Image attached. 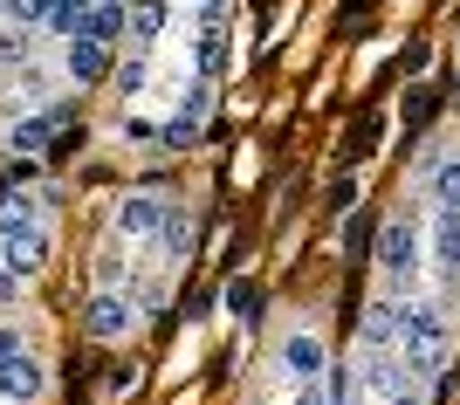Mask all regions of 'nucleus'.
Instances as JSON below:
<instances>
[{
  "mask_svg": "<svg viewBox=\"0 0 460 405\" xmlns=\"http://www.w3.org/2000/svg\"><path fill=\"white\" fill-rule=\"evenodd\" d=\"M145 83H152V62H145V56H137V48H131V62L117 69V90H124V97H137Z\"/></svg>",
  "mask_w": 460,
  "mask_h": 405,
  "instance_id": "nucleus-24",
  "label": "nucleus"
},
{
  "mask_svg": "<svg viewBox=\"0 0 460 405\" xmlns=\"http://www.w3.org/2000/svg\"><path fill=\"white\" fill-rule=\"evenodd\" d=\"M378 405H426V392H420V385H399L392 399H378Z\"/></svg>",
  "mask_w": 460,
  "mask_h": 405,
  "instance_id": "nucleus-28",
  "label": "nucleus"
},
{
  "mask_svg": "<svg viewBox=\"0 0 460 405\" xmlns=\"http://www.w3.org/2000/svg\"><path fill=\"white\" fill-rule=\"evenodd\" d=\"M131 28V14L117 7V0H96V14H90V41H103V48H117V35Z\"/></svg>",
  "mask_w": 460,
  "mask_h": 405,
  "instance_id": "nucleus-20",
  "label": "nucleus"
},
{
  "mask_svg": "<svg viewBox=\"0 0 460 405\" xmlns=\"http://www.w3.org/2000/svg\"><path fill=\"white\" fill-rule=\"evenodd\" d=\"M49 392V371H41L35 350H14L7 365H0V405H35Z\"/></svg>",
  "mask_w": 460,
  "mask_h": 405,
  "instance_id": "nucleus-7",
  "label": "nucleus"
},
{
  "mask_svg": "<svg viewBox=\"0 0 460 405\" xmlns=\"http://www.w3.org/2000/svg\"><path fill=\"white\" fill-rule=\"evenodd\" d=\"M365 378H358V385L371 392V399H392V392L399 385H412V378H405V365H399V350H365Z\"/></svg>",
  "mask_w": 460,
  "mask_h": 405,
  "instance_id": "nucleus-11",
  "label": "nucleus"
},
{
  "mask_svg": "<svg viewBox=\"0 0 460 405\" xmlns=\"http://www.w3.org/2000/svg\"><path fill=\"white\" fill-rule=\"evenodd\" d=\"M447 350H454V330H447V309L433 295H405L399 303V365L412 385H440Z\"/></svg>",
  "mask_w": 460,
  "mask_h": 405,
  "instance_id": "nucleus-1",
  "label": "nucleus"
},
{
  "mask_svg": "<svg viewBox=\"0 0 460 405\" xmlns=\"http://www.w3.org/2000/svg\"><path fill=\"white\" fill-rule=\"evenodd\" d=\"M90 14H96V0H56V7H49V35L56 41L90 35Z\"/></svg>",
  "mask_w": 460,
  "mask_h": 405,
  "instance_id": "nucleus-17",
  "label": "nucleus"
},
{
  "mask_svg": "<svg viewBox=\"0 0 460 405\" xmlns=\"http://www.w3.org/2000/svg\"><path fill=\"white\" fill-rule=\"evenodd\" d=\"M41 227V199L35 193H0V241H21V233H35Z\"/></svg>",
  "mask_w": 460,
  "mask_h": 405,
  "instance_id": "nucleus-13",
  "label": "nucleus"
},
{
  "mask_svg": "<svg viewBox=\"0 0 460 405\" xmlns=\"http://www.w3.org/2000/svg\"><path fill=\"white\" fill-rule=\"evenodd\" d=\"M137 323H145V303H137L131 289H96L90 303H83V330H90L96 344H131Z\"/></svg>",
  "mask_w": 460,
  "mask_h": 405,
  "instance_id": "nucleus-3",
  "label": "nucleus"
},
{
  "mask_svg": "<svg viewBox=\"0 0 460 405\" xmlns=\"http://www.w3.org/2000/svg\"><path fill=\"white\" fill-rule=\"evenodd\" d=\"M49 7H56V0H0V14L14 21V28H35V21H49Z\"/></svg>",
  "mask_w": 460,
  "mask_h": 405,
  "instance_id": "nucleus-23",
  "label": "nucleus"
},
{
  "mask_svg": "<svg viewBox=\"0 0 460 405\" xmlns=\"http://www.w3.org/2000/svg\"><path fill=\"white\" fill-rule=\"evenodd\" d=\"M358 344H365V350H399V303H392V295H378V303L365 309Z\"/></svg>",
  "mask_w": 460,
  "mask_h": 405,
  "instance_id": "nucleus-12",
  "label": "nucleus"
},
{
  "mask_svg": "<svg viewBox=\"0 0 460 405\" xmlns=\"http://www.w3.org/2000/svg\"><path fill=\"white\" fill-rule=\"evenodd\" d=\"M14 350H28V344H21V330H14V323H0V365H7Z\"/></svg>",
  "mask_w": 460,
  "mask_h": 405,
  "instance_id": "nucleus-27",
  "label": "nucleus"
},
{
  "mask_svg": "<svg viewBox=\"0 0 460 405\" xmlns=\"http://www.w3.org/2000/svg\"><path fill=\"white\" fill-rule=\"evenodd\" d=\"M288 405H344V399H337V378L323 371V378H309V385H288Z\"/></svg>",
  "mask_w": 460,
  "mask_h": 405,
  "instance_id": "nucleus-22",
  "label": "nucleus"
},
{
  "mask_svg": "<svg viewBox=\"0 0 460 405\" xmlns=\"http://www.w3.org/2000/svg\"><path fill=\"white\" fill-rule=\"evenodd\" d=\"M56 97V76H49V69H28V76H14L7 83V117H41V103Z\"/></svg>",
  "mask_w": 460,
  "mask_h": 405,
  "instance_id": "nucleus-14",
  "label": "nucleus"
},
{
  "mask_svg": "<svg viewBox=\"0 0 460 405\" xmlns=\"http://www.w3.org/2000/svg\"><path fill=\"white\" fill-rule=\"evenodd\" d=\"M344 405H358V399H344Z\"/></svg>",
  "mask_w": 460,
  "mask_h": 405,
  "instance_id": "nucleus-31",
  "label": "nucleus"
},
{
  "mask_svg": "<svg viewBox=\"0 0 460 405\" xmlns=\"http://www.w3.org/2000/svg\"><path fill=\"white\" fill-rule=\"evenodd\" d=\"M49 261V227H35V233H21V241H0V269H14L21 282Z\"/></svg>",
  "mask_w": 460,
  "mask_h": 405,
  "instance_id": "nucleus-15",
  "label": "nucleus"
},
{
  "mask_svg": "<svg viewBox=\"0 0 460 405\" xmlns=\"http://www.w3.org/2000/svg\"><path fill=\"white\" fill-rule=\"evenodd\" d=\"M165 21H172V0H131V28H124V35H131L137 56H145V48L165 35Z\"/></svg>",
  "mask_w": 460,
  "mask_h": 405,
  "instance_id": "nucleus-16",
  "label": "nucleus"
},
{
  "mask_svg": "<svg viewBox=\"0 0 460 405\" xmlns=\"http://www.w3.org/2000/svg\"><path fill=\"white\" fill-rule=\"evenodd\" d=\"M117 7H124V0H117Z\"/></svg>",
  "mask_w": 460,
  "mask_h": 405,
  "instance_id": "nucleus-32",
  "label": "nucleus"
},
{
  "mask_svg": "<svg viewBox=\"0 0 460 405\" xmlns=\"http://www.w3.org/2000/svg\"><path fill=\"white\" fill-rule=\"evenodd\" d=\"M426 193H433V207H460V152L426 172Z\"/></svg>",
  "mask_w": 460,
  "mask_h": 405,
  "instance_id": "nucleus-19",
  "label": "nucleus"
},
{
  "mask_svg": "<svg viewBox=\"0 0 460 405\" xmlns=\"http://www.w3.org/2000/svg\"><path fill=\"white\" fill-rule=\"evenodd\" d=\"M199 7H220V0H199Z\"/></svg>",
  "mask_w": 460,
  "mask_h": 405,
  "instance_id": "nucleus-30",
  "label": "nucleus"
},
{
  "mask_svg": "<svg viewBox=\"0 0 460 405\" xmlns=\"http://www.w3.org/2000/svg\"><path fill=\"white\" fill-rule=\"evenodd\" d=\"M220 309H227V316H248V309H254V289H248V282H227V295H220Z\"/></svg>",
  "mask_w": 460,
  "mask_h": 405,
  "instance_id": "nucleus-25",
  "label": "nucleus"
},
{
  "mask_svg": "<svg viewBox=\"0 0 460 405\" xmlns=\"http://www.w3.org/2000/svg\"><path fill=\"white\" fill-rule=\"evenodd\" d=\"M371 261H378V282L392 295H420V282H426V220H420V207H399L385 220Z\"/></svg>",
  "mask_w": 460,
  "mask_h": 405,
  "instance_id": "nucleus-2",
  "label": "nucleus"
},
{
  "mask_svg": "<svg viewBox=\"0 0 460 405\" xmlns=\"http://www.w3.org/2000/svg\"><path fill=\"white\" fill-rule=\"evenodd\" d=\"M14 295H21V275H14V269H0V309L14 303Z\"/></svg>",
  "mask_w": 460,
  "mask_h": 405,
  "instance_id": "nucleus-29",
  "label": "nucleus"
},
{
  "mask_svg": "<svg viewBox=\"0 0 460 405\" xmlns=\"http://www.w3.org/2000/svg\"><path fill=\"white\" fill-rule=\"evenodd\" d=\"M207 110H213V83L199 76V83L179 90V110H172V124L158 131V145H165V152H186L192 137H199V124H207Z\"/></svg>",
  "mask_w": 460,
  "mask_h": 405,
  "instance_id": "nucleus-5",
  "label": "nucleus"
},
{
  "mask_svg": "<svg viewBox=\"0 0 460 405\" xmlns=\"http://www.w3.org/2000/svg\"><path fill=\"white\" fill-rule=\"evenodd\" d=\"M344 207H358V179H337V186H330V213H344Z\"/></svg>",
  "mask_w": 460,
  "mask_h": 405,
  "instance_id": "nucleus-26",
  "label": "nucleus"
},
{
  "mask_svg": "<svg viewBox=\"0 0 460 405\" xmlns=\"http://www.w3.org/2000/svg\"><path fill=\"white\" fill-rule=\"evenodd\" d=\"M426 261L460 282V207H433V227H426Z\"/></svg>",
  "mask_w": 460,
  "mask_h": 405,
  "instance_id": "nucleus-8",
  "label": "nucleus"
},
{
  "mask_svg": "<svg viewBox=\"0 0 460 405\" xmlns=\"http://www.w3.org/2000/svg\"><path fill=\"white\" fill-rule=\"evenodd\" d=\"M49 131H56L49 117H14V124H7V152H14V158H35V152H49Z\"/></svg>",
  "mask_w": 460,
  "mask_h": 405,
  "instance_id": "nucleus-18",
  "label": "nucleus"
},
{
  "mask_svg": "<svg viewBox=\"0 0 460 405\" xmlns=\"http://www.w3.org/2000/svg\"><path fill=\"white\" fill-rule=\"evenodd\" d=\"M124 269H131V261H124V241H103V254H96V289H117V282H124Z\"/></svg>",
  "mask_w": 460,
  "mask_h": 405,
  "instance_id": "nucleus-21",
  "label": "nucleus"
},
{
  "mask_svg": "<svg viewBox=\"0 0 460 405\" xmlns=\"http://www.w3.org/2000/svg\"><path fill=\"white\" fill-rule=\"evenodd\" d=\"M275 365H282L288 385H309V378H323L330 371V344H323V330L316 323H296L282 337V350H275Z\"/></svg>",
  "mask_w": 460,
  "mask_h": 405,
  "instance_id": "nucleus-4",
  "label": "nucleus"
},
{
  "mask_svg": "<svg viewBox=\"0 0 460 405\" xmlns=\"http://www.w3.org/2000/svg\"><path fill=\"white\" fill-rule=\"evenodd\" d=\"M192 241H199V220H192V207H165V227H158V254H165V269H186Z\"/></svg>",
  "mask_w": 460,
  "mask_h": 405,
  "instance_id": "nucleus-10",
  "label": "nucleus"
},
{
  "mask_svg": "<svg viewBox=\"0 0 460 405\" xmlns=\"http://www.w3.org/2000/svg\"><path fill=\"white\" fill-rule=\"evenodd\" d=\"M62 76L76 83V90H96V83L111 76V48H103V41H90V35L62 41Z\"/></svg>",
  "mask_w": 460,
  "mask_h": 405,
  "instance_id": "nucleus-9",
  "label": "nucleus"
},
{
  "mask_svg": "<svg viewBox=\"0 0 460 405\" xmlns=\"http://www.w3.org/2000/svg\"><path fill=\"white\" fill-rule=\"evenodd\" d=\"M158 227H165V199L158 193H124L111 213V233L117 241H158Z\"/></svg>",
  "mask_w": 460,
  "mask_h": 405,
  "instance_id": "nucleus-6",
  "label": "nucleus"
}]
</instances>
